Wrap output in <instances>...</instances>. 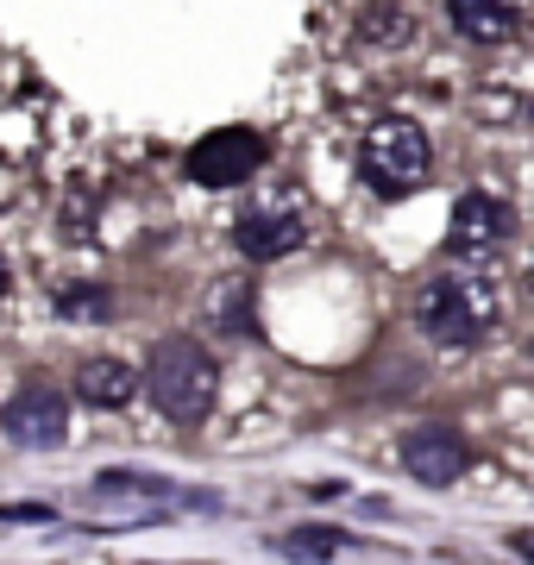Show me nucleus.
<instances>
[{"mask_svg": "<svg viewBox=\"0 0 534 565\" xmlns=\"http://www.w3.org/2000/svg\"><path fill=\"white\" fill-rule=\"evenodd\" d=\"M503 315L496 302V282L491 277H466V270H452V277H434L421 296H415V327L440 345H472L484 340Z\"/></svg>", "mask_w": 534, "mask_h": 565, "instance_id": "1", "label": "nucleus"}, {"mask_svg": "<svg viewBox=\"0 0 534 565\" xmlns=\"http://www.w3.org/2000/svg\"><path fill=\"white\" fill-rule=\"evenodd\" d=\"M214 390H221V371L195 340H164L151 352V371H145V396L158 403L164 422H202L214 408Z\"/></svg>", "mask_w": 534, "mask_h": 565, "instance_id": "2", "label": "nucleus"}, {"mask_svg": "<svg viewBox=\"0 0 534 565\" xmlns=\"http://www.w3.org/2000/svg\"><path fill=\"white\" fill-rule=\"evenodd\" d=\"M428 132L415 120H396V114H384V120L365 126V139H359V177L377 189V195H409V189H421L428 182Z\"/></svg>", "mask_w": 534, "mask_h": 565, "instance_id": "3", "label": "nucleus"}, {"mask_svg": "<svg viewBox=\"0 0 534 565\" xmlns=\"http://www.w3.org/2000/svg\"><path fill=\"white\" fill-rule=\"evenodd\" d=\"M314 226H309V202L296 195V189H265L258 202L239 207V221H233V239H239V252L258 264L270 258H289L296 245L309 239Z\"/></svg>", "mask_w": 534, "mask_h": 565, "instance_id": "4", "label": "nucleus"}, {"mask_svg": "<svg viewBox=\"0 0 534 565\" xmlns=\"http://www.w3.org/2000/svg\"><path fill=\"white\" fill-rule=\"evenodd\" d=\"M258 163H265V139L246 132V126H226V132H207V139L189 151V182H202V189H233V182L258 177Z\"/></svg>", "mask_w": 534, "mask_h": 565, "instance_id": "5", "label": "nucleus"}, {"mask_svg": "<svg viewBox=\"0 0 534 565\" xmlns=\"http://www.w3.org/2000/svg\"><path fill=\"white\" fill-rule=\"evenodd\" d=\"M466 465H472V446L452 427H415L403 440V471L415 484H452V478H466Z\"/></svg>", "mask_w": 534, "mask_h": 565, "instance_id": "6", "label": "nucleus"}, {"mask_svg": "<svg viewBox=\"0 0 534 565\" xmlns=\"http://www.w3.org/2000/svg\"><path fill=\"white\" fill-rule=\"evenodd\" d=\"M7 434L20 446H32V452L57 446L63 434H70V403H63V390H51V384L20 390V396L7 403Z\"/></svg>", "mask_w": 534, "mask_h": 565, "instance_id": "7", "label": "nucleus"}, {"mask_svg": "<svg viewBox=\"0 0 534 565\" xmlns=\"http://www.w3.org/2000/svg\"><path fill=\"white\" fill-rule=\"evenodd\" d=\"M510 239V207L472 189V195H459L452 202V226H447V245L459 258H478V252H496V245Z\"/></svg>", "mask_w": 534, "mask_h": 565, "instance_id": "8", "label": "nucleus"}, {"mask_svg": "<svg viewBox=\"0 0 534 565\" xmlns=\"http://www.w3.org/2000/svg\"><path fill=\"white\" fill-rule=\"evenodd\" d=\"M139 390H145V377L126 359H88L83 371H76V396H83L88 408H126Z\"/></svg>", "mask_w": 534, "mask_h": 565, "instance_id": "9", "label": "nucleus"}, {"mask_svg": "<svg viewBox=\"0 0 534 565\" xmlns=\"http://www.w3.org/2000/svg\"><path fill=\"white\" fill-rule=\"evenodd\" d=\"M447 20L478 44H496V39H515V32H522V13L503 7V0H452Z\"/></svg>", "mask_w": 534, "mask_h": 565, "instance_id": "10", "label": "nucleus"}, {"mask_svg": "<svg viewBox=\"0 0 534 565\" xmlns=\"http://www.w3.org/2000/svg\"><path fill=\"white\" fill-rule=\"evenodd\" d=\"M277 553L296 565H328L340 553V534L333 527H296V534H277Z\"/></svg>", "mask_w": 534, "mask_h": 565, "instance_id": "11", "label": "nucleus"}, {"mask_svg": "<svg viewBox=\"0 0 534 565\" xmlns=\"http://www.w3.org/2000/svg\"><path fill=\"white\" fill-rule=\"evenodd\" d=\"M207 315L221 327H233V333H258V321H252V296L246 282H214V296H207Z\"/></svg>", "mask_w": 534, "mask_h": 565, "instance_id": "12", "label": "nucleus"}, {"mask_svg": "<svg viewBox=\"0 0 534 565\" xmlns=\"http://www.w3.org/2000/svg\"><path fill=\"white\" fill-rule=\"evenodd\" d=\"M403 25H409L403 7H371V13H365V39L371 44H396V39H403Z\"/></svg>", "mask_w": 534, "mask_h": 565, "instance_id": "13", "label": "nucleus"}, {"mask_svg": "<svg viewBox=\"0 0 534 565\" xmlns=\"http://www.w3.org/2000/svg\"><path fill=\"white\" fill-rule=\"evenodd\" d=\"M57 315H107V302L88 289H70V296H57Z\"/></svg>", "mask_w": 534, "mask_h": 565, "instance_id": "14", "label": "nucleus"}, {"mask_svg": "<svg viewBox=\"0 0 534 565\" xmlns=\"http://www.w3.org/2000/svg\"><path fill=\"white\" fill-rule=\"evenodd\" d=\"M51 509L44 503H13V509H0V522H44Z\"/></svg>", "mask_w": 534, "mask_h": 565, "instance_id": "15", "label": "nucleus"}, {"mask_svg": "<svg viewBox=\"0 0 534 565\" xmlns=\"http://www.w3.org/2000/svg\"><path fill=\"white\" fill-rule=\"evenodd\" d=\"M510 546H515V553H522V559L534 565V527H522V534H510Z\"/></svg>", "mask_w": 534, "mask_h": 565, "instance_id": "16", "label": "nucleus"}, {"mask_svg": "<svg viewBox=\"0 0 534 565\" xmlns=\"http://www.w3.org/2000/svg\"><path fill=\"white\" fill-rule=\"evenodd\" d=\"M7 282H13V270H7V258H0V296H7Z\"/></svg>", "mask_w": 534, "mask_h": 565, "instance_id": "17", "label": "nucleus"}, {"mask_svg": "<svg viewBox=\"0 0 534 565\" xmlns=\"http://www.w3.org/2000/svg\"><path fill=\"white\" fill-rule=\"evenodd\" d=\"M528 289H534V258H528Z\"/></svg>", "mask_w": 534, "mask_h": 565, "instance_id": "18", "label": "nucleus"}]
</instances>
